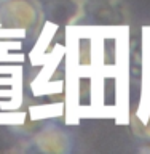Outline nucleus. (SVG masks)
Returning a JSON list of instances; mask_svg holds the SVG:
<instances>
[{
  "label": "nucleus",
  "mask_w": 150,
  "mask_h": 154,
  "mask_svg": "<svg viewBox=\"0 0 150 154\" xmlns=\"http://www.w3.org/2000/svg\"><path fill=\"white\" fill-rule=\"evenodd\" d=\"M45 14L40 0H2L0 26L22 32L27 37H37L43 27Z\"/></svg>",
  "instance_id": "nucleus-1"
},
{
  "label": "nucleus",
  "mask_w": 150,
  "mask_h": 154,
  "mask_svg": "<svg viewBox=\"0 0 150 154\" xmlns=\"http://www.w3.org/2000/svg\"><path fill=\"white\" fill-rule=\"evenodd\" d=\"M34 149L46 154H67L72 151V138L57 125H46L32 138Z\"/></svg>",
  "instance_id": "nucleus-2"
},
{
  "label": "nucleus",
  "mask_w": 150,
  "mask_h": 154,
  "mask_svg": "<svg viewBox=\"0 0 150 154\" xmlns=\"http://www.w3.org/2000/svg\"><path fill=\"white\" fill-rule=\"evenodd\" d=\"M43 14L57 23L74 24L83 16L81 0H40Z\"/></svg>",
  "instance_id": "nucleus-3"
},
{
  "label": "nucleus",
  "mask_w": 150,
  "mask_h": 154,
  "mask_svg": "<svg viewBox=\"0 0 150 154\" xmlns=\"http://www.w3.org/2000/svg\"><path fill=\"white\" fill-rule=\"evenodd\" d=\"M0 2H2V0H0Z\"/></svg>",
  "instance_id": "nucleus-4"
}]
</instances>
